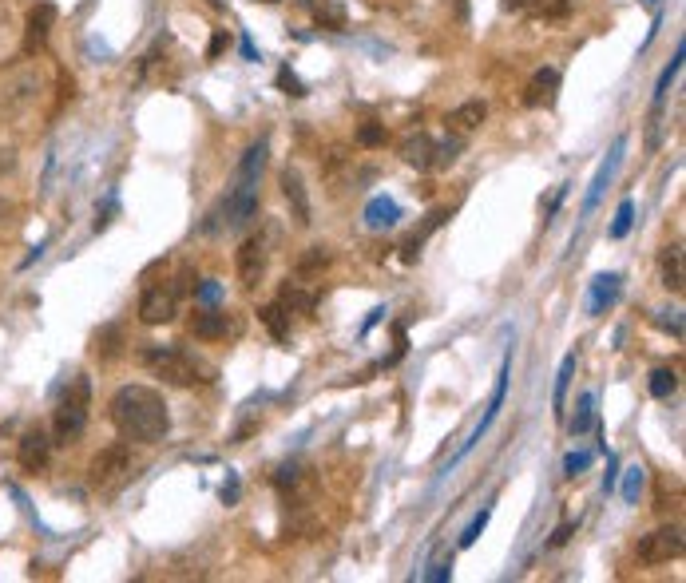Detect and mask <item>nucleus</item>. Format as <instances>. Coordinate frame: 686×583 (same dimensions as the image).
Wrapping results in <instances>:
<instances>
[{
  "instance_id": "obj_1",
  "label": "nucleus",
  "mask_w": 686,
  "mask_h": 583,
  "mask_svg": "<svg viewBox=\"0 0 686 583\" xmlns=\"http://www.w3.org/2000/svg\"><path fill=\"white\" fill-rule=\"evenodd\" d=\"M108 413H112V425L119 429L123 441L155 445L171 429V409H167L163 393L159 389H147V385H123L112 397Z\"/></svg>"
},
{
  "instance_id": "obj_2",
  "label": "nucleus",
  "mask_w": 686,
  "mask_h": 583,
  "mask_svg": "<svg viewBox=\"0 0 686 583\" xmlns=\"http://www.w3.org/2000/svg\"><path fill=\"white\" fill-rule=\"evenodd\" d=\"M143 369H151L155 377L179 385V389H195V385H211L215 381V365H207L203 357L179 350V346H143L139 350Z\"/></svg>"
},
{
  "instance_id": "obj_3",
  "label": "nucleus",
  "mask_w": 686,
  "mask_h": 583,
  "mask_svg": "<svg viewBox=\"0 0 686 583\" xmlns=\"http://www.w3.org/2000/svg\"><path fill=\"white\" fill-rule=\"evenodd\" d=\"M88 409H92V385H88V377L80 373V377L68 385V393L60 397L56 417H52V429H56V441H60V445H72V441L84 437V429H88Z\"/></svg>"
},
{
  "instance_id": "obj_4",
  "label": "nucleus",
  "mask_w": 686,
  "mask_h": 583,
  "mask_svg": "<svg viewBox=\"0 0 686 583\" xmlns=\"http://www.w3.org/2000/svg\"><path fill=\"white\" fill-rule=\"evenodd\" d=\"M131 476H135V457H131V449H123V445L100 449V453L92 457V465H88V484H92L96 492H104V496L119 492Z\"/></svg>"
},
{
  "instance_id": "obj_5",
  "label": "nucleus",
  "mask_w": 686,
  "mask_h": 583,
  "mask_svg": "<svg viewBox=\"0 0 686 583\" xmlns=\"http://www.w3.org/2000/svg\"><path fill=\"white\" fill-rule=\"evenodd\" d=\"M175 306H179V290L171 282H147L143 298H139V322L143 326H163L175 318Z\"/></svg>"
},
{
  "instance_id": "obj_6",
  "label": "nucleus",
  "mask_w": 686,
  "mask_h": 583,
  "mask_svg": "<svg viewBox=\"0 0 686 583\" xmlns=\"http://www.w3.org/2000/svg\"><path fill=\"white\" fill-rule=\"evenodd\" d=\"M679 556H683V532L679 528H659V532L639 540V564H647V568L671 564Z\"/></svg>"
},
{
  "instance_id": "obj_7",
  "label": "nucleus",
  "mask_w": 686,
  "mask_h": 583,
  "mask_svg": "<svg viewBox=\"0 0 686 583\" xmlns=\"http://www.w3.org/2000/svg\"><path fill=\"white\" fill-rule=\"evenodd\" d=\"M266 266H270V250L262 238H246L234 254V270H238V282L242 290H254L262 278H266Z\"/></svg>"
},
{
  "instance_id": "obj_8",
  "label": "nucleus",
  "mask_w": 686,
  "mask_h": 583,
  "mask_svg": "<svg viewBox=\"0 0 686 583\" xmlns=\"http://www.w3.org/2000/svg\"><path fill=\"white\" fill-rule=\"evenodd\" d=\"M36 92H40V80H36L32 72L16 76V80L0 92V123H12L20 112H28V108H32V100H36Z\"/></svg>"
},
{
  "instance_id": "obj_9",
  "label": "nucleus",
  "mask_w": 686,
  "mask_h": 583,
  "mask_svg": "<svg viewBox=\"0 0 686 583\" xmlns=\"http://www.w3.org/2000/svg\"><path fill=\"white\" fill-rule=\"evenodd\" d=\"M16 461H20V468L24 472H32V476H40L44 468H48V461H52V441H48V433L36 425V429H28L24 437H20V445H16Z\"/></svg>"
},
{
  "instance_id": "obj_10",
  "label": "nucleus",
  "mask_w": 686,
  "mask_h": 583,
  "mask_svg": "<svg viewBox=\"0 0 686 583\" xmlns=\"http://www.w3.org/2000/svg\"><path fill=\"white\" fill-rule=\"evenodd\" d=\"M52 24H56V8H52L48 0H44V4H36V8L28 12V20H24V56H36V52H44Z\"/></svg>"
},
{
  "instance_id": "obj_11",
  "label": "nucleus",
  "mask_w": 686,
  "mask_h": 583,
  "mask_svg": "<svg viewBox=\"0 0 686 583\" xmlns=\"http://www.w3.org/2000/svg\"><path fill=\"white\" fill-rule=\"evenodd\" d=\"M282 195H286V203H290V219H294L298 227H310V223H314V207H310L306 183H302V175H298L294 167L282 171Z\"/></svg>"
},
{
  "instance_id": "obj_12",
  "label": "nucleus",
  "mask_w": 686,
  "mask_h": 583,
  "mask_svg": "<svg viewBox=\"0 0 686 583\" xmlns=\"http://www.w3.org/2000/svg\"><path fill=\"white\" fill-rule=\"evenodd\" d=\"M230 330L227 322V310H219V306H207V310H195V318H191V334L199 338V342H223Z\"/></svg>"
},
{
  "instance_id": "obj_13",
  "label": "nucleus",
  "mask_w": 686,
  "mask_h": 583,
  "mask_svg": "<svg viewBox=\"0 0 686 583\" xmlns=\"http://www.w3.org/2000/svg\"><path fill=\"white\" fill-rule=\"evenodd\" d=\"M560 92V72L556 68H540L532 80H528V92H524V104L528 108H540V104H552Z\"/></svg>"
},
{
  "instance_id": "obj_14",
  "label": "nucleus",
  "mask_w": 686,
  "mask_h": 583,
  "mask_svg": "<svg viewBox=\"0 0 686 583\" xmlns=\"http://www.w3.org/2000/svg\"><path fill=\"white\" fill-rule=\"evenodd\" d=\"M433 155H437V143H433L425 131H417V135L401 139V159H405L409 167H417V171H429V167H433Z\"/></svg>"
},
{
  "instance_id": "obj_15",
  "label": "nucleus",
  "mask_w": 686,
  "mask_h": 583,
  "mask_svg": "<svg viewBox=\"0 0 686 583\" xmlns=\"http://www.w3.org/2000/svg\"><path fill=\"white\" fill-rule=\"evenodd\" d=\"M508 369H512V365L504 361V365H500V377H496V389H492V401H488V413H484V421L476 425V433H472L468 449H472V445H476V441H480V437L492 429V421L500 417V409H504V393H508ZM468 449H464V453H468Z\"/></svg>"
},
{
  "instance_id": "obj_16",
  "label": "nucleus",
  "mask_w": 686,
  "mask_h": 583,
  "mask_svg": "<svg viewBox=\"0 0 686 583\" xmlns=\"http://www.w3.org/2000/svg\"><path fill=\"white\" fill-rule=\"evenodd\" d=\"M262 167H266V139L250 143L238 159V171H234V183H258L262 179Z\"/></svg>"
},
{
  "instance_id": "obj_17",
  "label": "nucleus",
  "mask_w": 686,
  "mask_h": 583,
  "mask_svg": "<svg viewBox=\"0 0 686 583\" xmlns=\"http://www.w3.org/2000/svg\"><path fill=\"white\" fill-rule=\"evenodd\" d=\"M659 270H663V286H667L671 294H683L686 274H683V246H679V242L663 250V258H659Z\"/></svg>"
},
{
  "instance_id": "obj_18",
  "label": "nucleus",
  "mask_w": 686,
  "mask_h": 583,
  "mask_svg": "<svg viewBox=\"0 0 686 583\" xmlns=\"http://www.w3.org/2000/svg\"><path fill=\"white\" fill-rule=\"evenodd\" d=\"M484 116H488V108H484L480 100H468V104H460L457 112L449 116V131L464 139V135H472V131L484 123Z\"/></svg>"
},
{
  "instance_id": "obj_19",
  "label": "nucleus",
  "mask_w": 686,
  "mask_h": 583,
  "mask_svg": "<svg viewBox=\"0 0 686 583\" xmlns=\"http://www.w3.org/2000/svg\"><path fill=\"white\" fill-rule=\"evenodd\" d=\"M619 298V278L615 274H599L595 282H591V298H587V314L595 318V314H603L611 302Z\"/></svg>"
},
{
  "instance_id": "obj_20",
  "label": "nucleus",
  "mask_w": 686,
  "mask_h": 583,
  "mask_svg": "<svg viewBox=\"0 0 686 583\" xmlns=\"http://www.w3.org/2000/svg\"><path fill=\"white\" fill-rule=\"evenodd\" d=\"M397 219H401V207L393 199H373L365 207V227L369 231H389V227H397Z\"/></svg>"
},
{
  "instance_id": "obj_21",
  "label": "nucleus",
  "mask_w": 686,
  "mask_h": 583,
  "mask_svg": "<svg viewBox=\"0 0 686 583\" xmlns=\"http://www.w3.org/2000/svg\"><path fill=\"white\" fill-rule=\"evenodd\" d=\"M619 151H623V139L615 143V151H611V159L599 167V175H595V183H591V195L583 199V215H591L595 211V203H599V195H603V187H607V179L615 175V167H619Z\"/></svg>"
},
{
  "instance_id": "obj_22",
  "label": "nucleus",
  "mask_w": 686,
  "mask_h": 583,
  "mask_svg": "<svg viewBox=\"0 0 686 583\" xmlns=\"http://www.w3.org/2000/svg\"><path fill=\"white\" fill-rule=\"evenodd\" d=\"M310 12H314V20H318L322 28H330V32H342L345 20H349L338 0H310Z\"/></svg>"
},
{
  "instance_id": "obj_23",
  "label": "nucleus",
  "mask_w": 686,
  "mask_h": 583,
  "mask_svg": "<svg viewBox=\"0 0 686 583\" xmlns=\"http://www.w3.org/2000/svg\"><path fill=\"white\" fill-rule=\"evenodd\" d=\"M278 306H282L286 314H310V310H314V294H310V290H302L298 282H290V286H282Z\"/></svg>"
},
{
  "instance_id": "obj_24",
  "label": "nucleus",
  "mask_w": 686,
  "mask_h": 583,
  "mask_svg": "<svg viewBox=\"0 0 686 583\" xmlns=\"http://www.w3.org/2000/svg\"><path fill=\"white\" fill-rule=\"evenodd\" d=\"M258 318H262V326H266V330H270L278 342L290 334V314H286L278 302H274V306H262V310H258Z\"/></svg>"
},
{
  "instance_id": "obj_25",
  "label": "nucleus",
  "mask_w": 686,
  "mask_h": 583,
  "mask_svg": "<svg viewBox=\"0 0 686 583\" xmlns=\"http://www.w3.org/2000/svg\"><path fill=\"white\" fill-rule=\"evenodd\" d=\"M647 389H651V397L667 401V397L679 389V373H675V369H655V373H651V381H647Z\"/></svg>"
},
{
  "instance_id": "obj_26",
  "label": "nucleus",
  "mask_w": 686,
  "mask_h": 583,
  "mask_svg": "<svg viewBox=\"0 0 686 583\" xmlns=\"http://www.w3.org/2000/svg\"><path fill=\"white\" fill-rule=\"evenodd\" d=\"M572 373H575V353H568L564 357V365H560V373H556V413H564V401H568V385H572Z\"/></svg>"
},
{
  "instance_id": "obj_27",
  "label": "nucleus",
  "mask_w": 686,
  "mask_h": 583,
  "mask_svg": "<svg viewBox=\"0 0 686 583\" xmlns=\"http://www.w3.org/2000/svg\"><path fill=\"white\" fill-rule=\"evenodd\" d=\"M679 72H683V48L675 52L671 68H667V72L659 76V88H655V100H659V104H667V92H671V84H675V76H679Z\"/></svg>"
},
{
  "instance_id": "obj_28",
  "label": "nucleus",
  "mask_w": 686,
  "mask_h": 583,
  "mask_svg": "<svg viewBox=\"0 0 686 583\" xmlns=\"http://www.w3.org/2000/svg\"><path fill=\"white\" fill-rule=\"evenodd\" d=\"M322 266H330V250H326V246H310V250L298 258V270H302V274H314V270H322Z\"/></svg>"
},
{
  "instance_id": "obj_29",
  "label": "nucleus",
  "mask_w": 686,
  "mask_h": 583,
  "mask_svg": "<svg viewBox=\"0 0 686 583\" xmlns=\"http://www.w3.org/2000/svg\"><path fill=\"white\" fill-rule=\"evenodd\" d=\"M591 409H595V393H583L579 405H575L572 433H587V429H591Z\"/></svg>"
},
{
  "instance_id": "obj_30",
  "label": "nucleus",
  "mask_w": 686,
  "mask_h": 583,
  "mask_svg": "<svg viewBox=\"0 0 686 583\" xmlns=\"http://www.w3.org/2000/svg\"><path fill=\"white\" fill-rule=\"evenodd\" d=\"M631 223H635V203L623 199L619 211H615V223H611V238H623V234L631 231Z\"/></svg>"
},
{
  "instance_id": "obj_31",
  "label": "nucleus",
  "mask_w": 686,
  "mask_h": 583,
  "mask_svg": "<svg viewBox=\"0 0 686 583\" xmlns=\"http://www.w3.org/2000/svg\"><path fill=\"white\" fill-rule=\"evenodd\" d=\"M119 342H123V338H119V330L108 326V330H100V334H96V346H92V350H96V357H115V353H119Z\"/></svg>"
},
{
  "instance_id": "obj_32",
  "label": "nucleus",
  "mask_w": 686,
  "mask_h": 583,
  "mask_svg": "<svg viewBox=\"0 0 686 583\" xmlns=\"http://www.w3.org/2000/svg\"><path fill=\"white\" fill-rule=\"evenodd\" d=\"M385 135H389L385 123H361V127H357V143H361V147H381Z\"/></svg>"
},
{
  "instance_id": "obj_33",
  "label": "nucleus",
  "mask_w": 686,
  "mask_h": 583,
  "mask_svg": "<svg viewBox=\"0 0 686 583\" xmlns=\"http://www.w3.org/2000/svg\"><path fill=\"white\" fill-rule=\"evenodd\" d=\"M488 516H492V508H480V516H476V520L464 528V536H460V548H472V544L480 540V532L488 528Z\"/></svg>"
},
{
  "instance_id": "obj_34",
  "label": "nucleus",
  "mask_w": 686,
  "mask_h": 583,
  "mask_svg": "<svg viewBox=\"0 0 686 583\" xmlns=\"http://www.w3.org/2000/svg\"><path fill=\"white\" fill-rule=\"evenodd\" d=\"M460 155V135H453L449 143H437V155H433V167H449Z\"/></svg>"
},
{
  "instance_id": "obj_35",
  "label": "nucleus",
  "mask_w": 686,
  "mask_h": 583,
  "mask_svg": "<svg viewBox=\"0 0 686 583\" xmlns=\"http://www.w3.org/2000/svg\"><path fill=\"white\" fill-rule=\"evenodd\" d=\"M274 484H278L282 492H286V488L294 492V488L302 484V465H282L278 468V476H274Z\"/></svg>"
},
{
  "instance_id": "obj_36",
  "label": "nucleus",
  "mask_w": 686,
  "mask_h": 583,
  "mask_svg": "<svg viewBox=\"0 0 686 583\" xmlns=\"http://www.w3.org/2000/svg\"><path fill=\"white\" fill-rule=\"evenodd\" d=\"M639 488H643V468L635 465L631 472H627V484H623V500H627V504H635V500H639Z\"/></svg>"
},
{
  "instance_id": "obj_37",
  "label": "nucleus",
  "mask_w": 686,
  "mask_h": 583,
  "mask_svg": "<svg viewBox=\"0 0 686 583\" xmlns=\"http://www.w3.org/2000/svg\"><path fill=\"white\" fill-rule=\"evenodd\" d=\"M540 16H564L568 12V0H532Z\"/></svg>"
},
{
  "instance_id": "obj_38",
  "label": "nucleus",
  "mask_w": 686,
  "mask_h": 583,
  "mask_svg": "<svg viewBox=\"0 0 686 583\" xmlns=\"http://www.w3.org/2000/svg\"><path fill=\"white\" fill-rule=\"evenodd\" d=\"M219 294H223V290H219V282H203V286H199V294H195V302L215 306V302H219Z\"/></svg>"
},
{
  "instance_id": "obj_39",
  "label": "nucleus",
  "mask_w": 686,
  "mask_h": 583,
  "mask_svg": "<svg viewBox=\"0 0 686 583\" xmlns=\"http://www.w3.org/2000/svg\"><path fill=\"white\" fill-rule=\"evenodd\" d=\"M591 465V453H572L568 461H564V468H568V476H579L583 468Z\"/></svg>"
},
{
  "instance_id": "obj_40",
  "label": "nucleus",
  "mask_w": 686,
  "mask_h": 583,
  "mask_svg": "<svg viewBox=\"0 0 686 583\" xmlns=\"http://www.w3.org/2000/svg\"><path fill=\"white\" fill-rule=\"evenodd\" d=\"M282 88H286L290 96H306V92H302V84H298V80H294L290 72H282Z\"/></svg>"
},
{
  "instance_id": "obj_41",
  "label": "nucleus",
  "mask_w": 686,
  "mask_h": 583,
  "mask_svg": "<svg viewBox=\"0 0 686 583\" xmlns=\"http://www.w3.org/2000/svg\"><path fill=\"white\" fill-rule=\"evenodd\" d=\"M223 48H227V32H215V40H211V52H207V56L215 60V56H219Z\"/></svg>"
},
{
  "instance_id": "obj_42",
  "label": "nucleus",
  "mask_w": 686,
  "mask_h": 583,
  "mask_svg": "<svg viewBox=\"0 0 686 583\" xmlns=\"http://www.w3.org/2000/svg\"><path fill=\"white\" fill-rule=\"evenodd\" d=\"M0 155H4V159H0V175H4V171H12V167H16V151L8 147V151H0Z\"/></svg>"
},
{
  "instance_id": "obj_43",
  "label": "nucleus",
  "mask_w": 686,
  "mask_h": 583,
  "mask_svg": "<svg viewBox=\"0 0 686 583\" xmlns=\"http://www.w3.org/2000/svg\"><path fill=\"white\" fill-rule=\"evenodd\" d=\"M603 488H607V492L615 488V457H607V476H603Z\"/></svg>"
},
{
  "instance_id": "obj_44",
  "label": "nucleus",
  "mask_w": 686,
  "mask_h": 583,
  "mask_svg": "<svg viewBox=\"0 0 686 583\" xmlns=\"http://www.w3.org/2000/svg\"><path fill=\"white\" fill-rule=\"evenodd\" d=\"M568 536H572V524H564L556 536H552V548H560V544H568Z\"/></svg>"
},
{
  "instance_id": "obj_45",
  "label": "nucleus",
  "mask_w": 686,
  "mask_h": 583,
  "mask_svg": "<svg viewBox=\"0 0 686 583\" xmlns=\"http://www.w3.org/2000/svg\"><path fill=\"white\" fill-rule=\"evenodd\" d=\"M445 576H449V564H445V560H441V564H433V572H429V580L437 583V580H445Z\"/></svg>"
},
{
  "instance_id": "obj_46",
  "label": "nucleus",
  "mask_w": 686,
  "mask_h": 583,
  "mask_svg": "<svg viewBox=\"0 0 686 583\" xmlns=\"http://www.w3.org/2000/svg\"><path fill=\"white\" fill-rule=\"evenodd\" d=\"M504 8L508 12H524V8H532V0H504Z\"/></svg>"
},
{
  "instance_id": "obj_47",
  "label": "nucleus",
  "mask_w": 686,
  "mask_h": 583,
  "mask_svg": "<svg viewBox=\"0 0 686 583\" xmlns=\"http://www.w3.org/2000/svg\"><path fill=\"white\" fill-rule=\"evenodd\" d=\"M262 4H278V0H262Z\"/></svg>"
}]
</instances>
